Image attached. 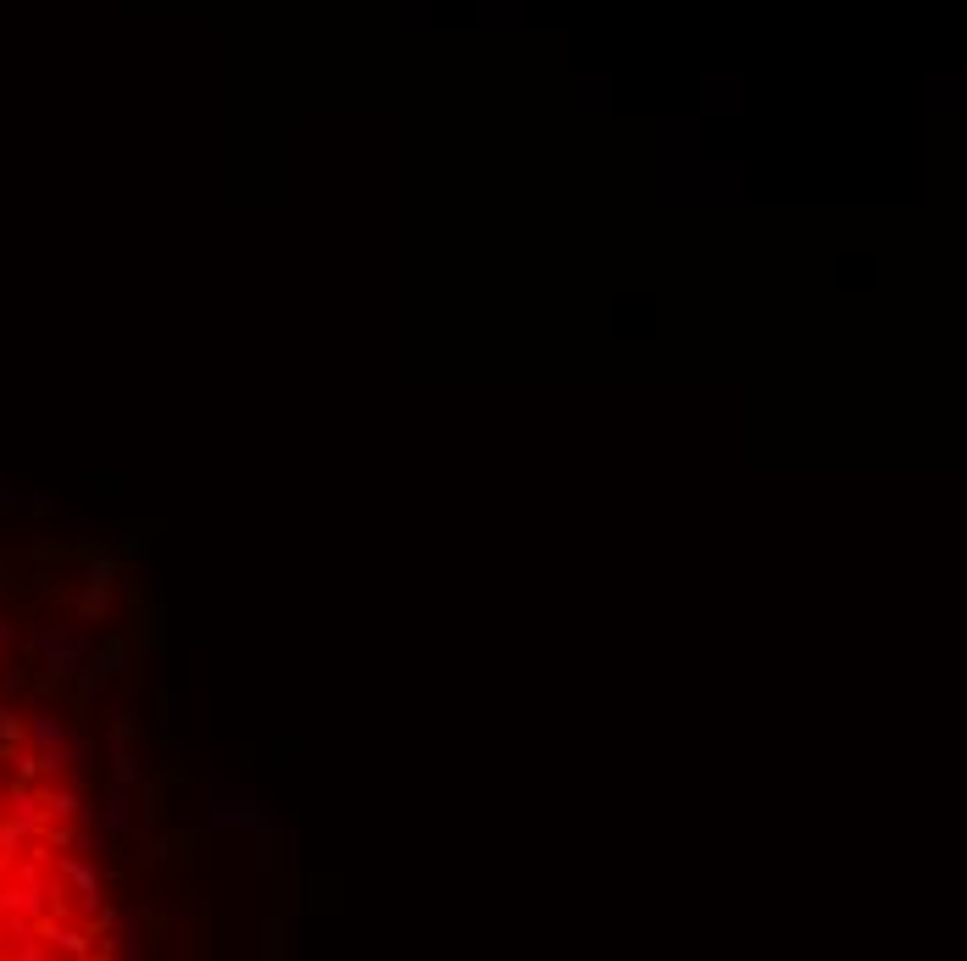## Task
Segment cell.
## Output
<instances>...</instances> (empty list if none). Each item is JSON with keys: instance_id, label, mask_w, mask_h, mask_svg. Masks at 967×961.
<instances>
[{"instance_id": "cell-1", "label": "cell", "mask_w": 967, "mask_h": 961, "mask_svg": "<svg viewBox=\"0 0 967 961\" xmlns=\"http://www.w3.org/2000/svg\"><path fill=\"white\" fill-rule=\"evenodd\" d=\"M267 950H284V923H267Z\"/></svg>"}]
</instances>
